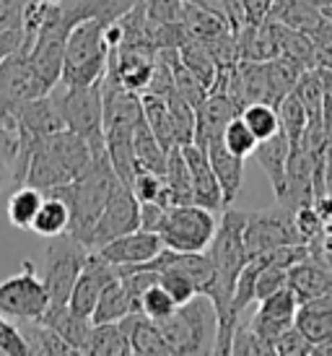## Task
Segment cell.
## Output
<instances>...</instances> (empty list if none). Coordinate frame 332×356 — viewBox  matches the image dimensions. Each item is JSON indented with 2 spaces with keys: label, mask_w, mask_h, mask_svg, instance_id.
Masks as SVG:
<instances>
[{
  "label": "cell",
  "mask_w": 332,
  "mask_h": 356,
  "mask_svg": "<svg viewBox=\"0 0 332 356\" xmlns=\"http://www.w3.org/2000/svg\"><path fill=\"white\" fill-rule=\"evenodd\" d=\"M115 276H117V268L112 266L99 250H91L86 257V266H83L78 281H76V286L70 291L68 307L73 312H78V315L91 317L94 309H97V302H99V297H101L104 286H107Z\"/></svg>",
  "instance_id": "obj_11"
},
{
  "label": "cell",
  "mask_w": 332,
  "mask_h": 356,
  "mask_svg": "<svg viewBox=\"0 0 332 356\" xmlns=\"http://www.w3.org/2000/svg\"><path fill=\"white\" fill-rule=\"evenodd\" d=\"M101 255L107 257L112 266H143L148 260L164 250V242L158 237L156 232H143V229H135L130 234H122V237L112 239L107 245L97 248Z\"/></svg>",
  "instance_id": "obj_12"
},
{
  "label": "cell",
  "mask_w": 332,
  "mask_h": 356,
  "mask_svg": "<svg viewBox=\"0 0 332 356\" xmlns=\"http://www.w3.org/2000/svg\"><path fill=\"white\" fill-rule=\"evenodd\" d=\"M42 3H47V6H58V3H63V0H42Z\"/></svg>",
  "instance_id": "obj_55"
},
{
  "label": "cell",
  "mask_w": 332,
  "mask_h": 356,
  "mask_svg": "<svg viewBox=\"0 0 332 356\" xmlns=\"http://www.w3.org/2000/svg\"><path fill=\"white\" fill-rule=\"evenodd\" d=\"M42 323H47L52 330H58L60 336L76 348V354H86L88 338H91V330H94L91 317L73 312L68 305H49L47 312L42 315Z\"/></svg>",
  "instance_id": "obj_20"
},
{
  "label": "cell",
  "mask_w": 332,
  "mask_h": 356,
  "mask_svg": "<svg viewBox=\"0 0 332 356\" xmlns=\"http://www.w3.org/2000/svg\"><path fill=\"white\" fill-rule=\"evenodd\" d=\"M252 156L257 159V164L270 179L275 198H281L285 190V167H288V156H291V138L285 136V130L281 128L275 136L260 140Z\"/></svg>",
  "instance_id": "obj_18"
},
{
  "label": "cell",
  "mask_w": 332,
  "mask_h": 356,
  "mask_svg": "<svg viewBox=\"0 0 332 356\" xmlns=\"http://www.w3.org/2000/svg\"><path fill=\"white\" fill-rule=\"evenodd\" d=\"M0 354H10V356H26L29 354V346L21 336L19 325L8 320L6 315H0Z\"/></svg>",
  "instance_id": "obj_44"
},
{
  "label": "cell",
  "mask_w": 332,
  "mask_h": 356,
  "mask_svg": "<svg viewBox=\"0 0 332 356\" xmlns=\"http://www.w3.org/2000/svg\"><path fill=\"white\" fill-rule=\"evenodd\" d=\"M133 156H135V172H156L164 175L166 172V159L169 151L161 146V140L156 138V133L151 130L146 118L138 122L135 138H133Z\"/></svg>",
  "instance_id": "obj_22"
},
{
  "label": "cell",
  "mask_w": 332,
  "mask_h": 356,
  "mask_svg": "<svg viewBox=\"0 0 332 356\" xmlns=\"http://www.w3.org/2000/svg\"><path fill=\"white\" fill-rule=\"evenodd\" d=\"M73 172L65 167V161L58 156V151L47 143V138L42 140L40 146L34 149L29 161V172H26V185L49 193V190L60 188V185H68L73 182Z\"/></svg>",
  "instance_id": "obj_15"
},
{
  "label": "cell",
  "mask_w": 332,
  "mask_h": 356,
  "mask_svg": "<svg viewBox=\"0 0 332 356\" xmlns=\"http://www.w3.org/2000/svg\"><path fill=\"white\" fill-rule=\"evenodd\" d=\"M296 97L301 99V104L309 112V120H324L322 107H324V83L322 76L317 68H306L301 73V79L296 83Z\"/></svg>",
  "instance_id": "obj_35"
},
{
  "label": "cell",
  "mask_w": 332,
  "mask_h": 356,
  "mask_svg": "<svg viewBox=\"0 0 332 356\" xmlns=\"http://www.w3.org/2000/svg\"><path fill=\"white\" fill-rule=\"evenodd\" d=\"M49 305L52 302L42 273H37L31 263H24L16 276L0 281V315H6L13 323L42 320Z\"/></svg>",
  "instance_id": "obj_7"
},
{
  "label": "cell",
  "mask_w": 332,
  "mask_h": 356,
  "mask_svg": "<svg viewBox=\"0 0 332 356\" xmlns=\"http://www.w3.org/2000/svg\"><path fill=\"white\" fill-rule=\"evenodd\" d=\"M176 299L166 291L161 284H153V286L148 289L146 294H143V302H140V312L143 315H148L151 320H156V323H161V320H166V317H172L176 312Z\"/></svg>",
  "instance_id": "obj_40"
},
{
  "label": "cell",
  "mask_w": 332,
  "mask_h": 356,
  "mask_svg": "<svg viewBox=\"0 0 332 356\" xmlns=\"http://www.w3.org/2000/svg\"><path fill=\"white\" fill-rule=\"evenodd\" d=\"M224 143L229 146V151H231V154L247 159V156H252V154H254V149H257L260 138L254 136L252 128H249L244 120H242V115H239V118H234L229 125H226Z\"/></svg>",
  "instance_id": "obj_39"
},
{
  "label": "cell",
  "mask_w": 332,
  "mask_h": 356,
  "mask_svg": "<svg viewBox=\"0 0 332 356\" xmlns=\"http://www.w3.org/2000/svg\"><path fill=\"white\" fill-rule=\"evenodd\" d=\"M148 19L161 21V24H172V21H182L185 13V0H143Z\"/></svg>",
  "instance_id": "obj_47"
},
{
  "label": "cell",
  "mask_w": 332,
  "mask_h": 356,
  "mask_svg": "<svg viewBox=\"0 0 332 356\" xmlns=\"http://www.w3.org/2000/svg\"><path fill=\"white\" fill-rule=\"evenodd\" d=\"M135 229H140V200L135 198V193L127 182L117 179L112 193H109L107 206L97 221L94 237H91V250L101 248V245H107L122 234H130Z\"/></svg>",
  "instance_id": "obj_9"
},
{
  "label": "cell",
  "mask_w": 332,
  "mask_h": 356,
  "mask_svg": "<svg viewBox=\"0 0 332 356\" xmlns=\"http://www.w3.org/2000/svg\"><path fill=\"white\" fill-rule=\"evenodd\" d=\"M226 6V19H229V26L231 31H242L247 26V10H244V0H224Z\"/></svg>",
  "instance_id": "obj_52"
},
{
  "label": "cell",
  "mask_w": 332,
  "mask_h": 356,
  "mask_svg": "<svg viewBox=\"0 0 332 356\" xmlns=\"http://www.w3.org/2000/svg\"><path fill=\"white\" fill-rule=\"evenodd\" d=\"M117 179L119 177L115 167H112V161H109V154H104V156L94 159V164L81 177H76L68 185H60V188L49 190L44 195H58V198L68 203L70 234L91 248V237H94L97 221L101 216L104 206H107L109 193H112Z\"/></svg>",
  "instance_id": "obj_1"
},
{
  "label": "cell",
  "mask_w": 332,
  "mask_h": 356,
  "mask_svg": "<svg viewBox=\"0 0 332 356\" xmlns=\"http://www.w3.org/2000/svg\"><path fill=\"white\" fill-rule=\"evenodd\" d=\"M267 19L278 21V24H283V26H291V29L312 34V31L324 21V13L319 8L309 6L306 0H275V6Z\"/></svg>",
  "instance_id": "obj_27"
},
{
  "label": "cell",
  "mask_w": 332,
  "mask_h": 356,
  "mask_svg": "<svg viewBox=\"0 0 332 356\" xmlns=\"http://www.w3.org/2000/svg\"><path fill=\"white\" fill-rule=\"evenodd\" d=\"M140 102H143V118L151 125V130L156 133V138L161 140V146L166 151H172L176 143V122L174 115L169 109V102L166 97H158V94H140Z\"/></svg>",
  "instance_id": "obj_26"
},
{
  "label": "cell",
  "mask_w": 332,
  "mask_h": 356,
  "mask_svg": "<svg viewBox=\"0 0 332 356\" xmlns=\"http://www.w3.org/2000/svg\"><path fill=\"white\" fill-rule=\"evenodd\" d=\"M309 252H312L314 260H319V263L332 268V218L324 221L322 232L309 242Z\"/></svg>",
  "instance_id": "obj_48"
},
{
  "label": "cell",
  "mask_w": 332,
  "mask_h": 356,
  "mask_svg": "<svg viewBox=\"0 0 332 356\" xmlns=\"http://www.w3.org/2000/svg\"><path fill=\"white\" fill-rule=\"evenodd\" d=\"M127 315H130V299H127L125 284H122L119 276H115L101 291L97 309L91 315V323L94 325H99V323H119Z\"/></svg>",
  "instance_id": "obj_30"
},
{
  "label": "cell",
  "mask_w": 332,
  "mask_h": 356,
  "mask_svg": "<svg viewBox=\"0 0 332 356\" xmlns=\"http://www.w3.org/2000/svg\"><path fill=\"white\" fill-rule=\"evenodd\" d=\"M293 224H296V229H299V234H301V239L309 245L319 232H322L324 227V216L319 213V208L314 206H301L296 213H293Z\"/></svg>",
  "instance_id": "obj_45"
},
{
  "label": "cell",
  "mask_w": 332,
  "mask_h": 356,
  "mask_svg": "<svg viewBox=\"0 0 332 356\" xmlns=\"http://www.w3.org/2000/svg\"><path fill=\"white\" fill-rule=\"evenodd\" d=\"M288 286L293 289L301 305L309 299L332 294V268L314 260L312 255L304 257L288 268Z\"/></svg>",
  "instance_id": "obj_17"
},
{
  "label": "cell",
  "mask_w": 332,
  "mask_h": 356,
  "mask_svg": "<svg viewBox=\"0 0 332 356\" xmlns=\"http://www.w3.org/2000/svg\"><path fill=\"white\" fill-rule=\"evenodd\" d=\"M273 348L275 354H283V356H312V341L296 327V323L275 341Z\"/></svg>",
  "instance_id": "obj_46"
},
{
  "label": "cell",
  "mask_w": 332,
  "mask_h": 356,
  "mask_svg": "<svg viewBox=\"0 0 332 356\" xmlns=\"http://www.w3.org/2000/svg\"><path fill=\"white\" fill-rule=\"evenodd\" d=\"M179 60L185 63V68L190 73H195L197 79L206 83V89L210 91L218 76V65H215L213 55L208 50V44L197 37H187V42L179 47Z\"/></svg>",
  "instance_id": "obj_29"
},
{
  "label": "cell",
  "mask_w": 332,
  "mask_h": 356,
  "mask_svg": "<svg viewBox=\"0 0 332 356\" xmlns=\"http://www.w3.org/2000/svg\"><path fill=\"white\" fill-rule=\"evenodd\" d=\"M182 154L187 159V167L192 172V185H195V203L197 206H206L210 211H224V190L221 182L215 177V169L208 159V151L197 143H187L182 146Z\"/></svg>",
  "instance_id": "obj_13"
},
{
  "label": "cell",
  "mask_w": 332,
  "mask_h": 356,
  "mask_svg": "<svg viewBox=\"0 0 332 356\" xmlns=\"http://www.w3.org/2000/svg\"><path fill=\"white\" fill-rule=\"evenodd\" d=\"M332 190V156H327V193Z\"/></svg>",
  "instance_id": "obj_54"
},
{
  "label": "cell",
  "mask_w": 332,
  "mask_h": 356,
  "mask_svg": "<svg viewBox=\"0 0 332 356\" xmlns=\"http://www.w3.org/2000/svg\"><path fill=\"white\" fill-rule=\"evenodd\" d=\"M107 24H112V21L91 16V19L81 21L78 26L70 31L60 83H65V86H88V83H97V81L104 79L109 60V44L104 40Z\"/></svg>",
  "instance_id": "obj_3"
},
{
  "label": "cell",
  "mask_w": 332,
  "mask_h": 356,
  "mask_svg": "<svg viewBox=\"0 0 332 356\" xmlns=\"http://www.w3.org/2000/svg\"><path fill=\"white\" fill-rule=\"evenodd\" d=\"M215 229H218L215 211L197 203H187L169 208L158 237L164 248L174 252H206L215 237Z\"/></svg>",
  "instance_id": "obj_6"
},
{
  "label": "cell",
  "mask_w": 332,
  "mask_h": 356,
  "mask_svg": "<svg viewBox=\"0 0 332 356\" xmlns=\"http://www.w3.org/2000/svg\"><path fill=\"white\" fill-rule=\"evenodd\" d=\"M42 200H44L42 190L31 188V185H21L8 198V221L16 229H31Z\"/></svg>",
  "instance_id": "obj_32"
},
{
  "label": "cell",
  "mask_w": 332,
  "mask_h": 356,
  "mask_svg": "<svg viewBox=\"0 0 332 356\" xmlns=\"http://www.w3.org/2000/svg\"><path fill=\"white\" fill-rule=\"evenodd\" d=\"M195 115H197L195 143L203 146V149H208V143L224 138L226 125L234 118H239L242 112H239V107H236L226 94H213V91H210L206 99L197 104Z\"/></svg>",
  "instance_id": "obj_14"
},
{
  "label": "cell",
  "mask_w": 332,
  "mask_h": 356,
  "mask_svg": "<svg viewBox=\"0 0 332 356\" xmlns=\"http://www.w3.org/2000/svg\"><path fill=\"white\" fill-rule=\"evenodd\" d=\"M31 232L40 234V237H60L70 232V208L68 203L58 195H44L40 211L34 216V224H31Z\"/></svg>",
  "instance_id": "obj_28"
},
{
  "label": "cell",
  "mask_w": 332,
  "mask_h": 356,
  "mask_svg": "<svg viewBox=\"0 0 332 356\" xmlns=\"http://www.w3.org/2000/svg\"><path fill=\"white\" fill-rule=\"evenodd\" d=\"M182 24H185L187 31H190L192 37H197V40H203V42L213 40V37L231 29L229 21L221 19L218 13L200 8V6H187V3H185V13H182Z\"/></svg>",
  "instance_id": "obj_33"
},
{
  "label": "cell",
  "mask_w": 332,
  "mask_h": 356,
  "mask_svg": "<svg viewBox=\"0 0 332 356\" xmlns=\"http://www.w3.org/2000/svg\"><path fill=\"white\" fill-rule=\"evenodd\" d=\"M260 268H263V257L254 255L247 260V266L242 268V273H239L234 305H231V315H234L236 320L242 317V312H244L252 302H257V278H260Z\"/></svg>",
  "instance_id": "obj_34"
},
{
  "label": "cell",
  "mask_w": 332,
  "mask_h": 356,
  "mask_svg": "<svg viewBox=\"0 0 332 356\" xmlns=\"http://www.w3.org/2000/svg\"><path fill=\"white\" fill-rule=\"evenodd\" d=\"M278 115H281V128L285 130V136L291 138V146L301 143L304 130L309 125V112L301 104V99L296 97V91L288 94L281 104H278Z\"/></svg>",
  "instance_id": "obj_37"
},
{
  "label": "cell",
  "mask_w": 332,
  "mask_h": 356,
  "mask_svg": "<svg viewBox=\"0 0 332 356\" xmlns=\"http://www.w3.org/2000/svg\"><path fill=\"white\" fill-rule=\"evenodd\" d=\"M24 47V29L21 26H8V29H0V63H6L10 55Z\"/></svg>",
  "instance_id": "obj_50"
},
{
  "label": "cell",
  "mask_w": 332,
  "mask_h": 356,
  "mask_svg": "<svg viewBox=\"0 0 332 356\" xmlns=\"http://www.w3.org/2000/svg\"><path fill=\"white\" fill-rule=\"evenodd\" d=\"M275 0H244V10H247V24H263L270 10H273Z\"/></svg>",
  "instance_id": "obj_53"
},
{
  "label": "cell",
  "mask_w": 332,
  "mask_h": 356,
  "mask_svg": "<svg viewBox=\"0 0 332 356\" xmlns=\"http://www.w3.org/2000/svg\"><path fill=\"white\" fill-rule=\"evenodd\" d=\"M130 188H133V193H135V198L140 203L156 200L161 206L172 208V198H169V188H166L164 175H156V172H135Z\"/></svg>",
  "instance_id": "obj_38"
},
{
  "label": "cell",
  "mask_w": 332,
  "mask_h": 356,
  "mask_svg": "<svg viewBox=\"0 0 332 356\" xmlns=\"http://www.w3.org/2000/svg\"><path fill=\"white\" fill-rule=\"evenodd\" d=\"M158 325L169 346L174 348V354H215L218 312L208 294H197L187 305L176 307L174 315L161 320Z\"/></svg>",
  "instance_id": "obj_2"
},
{
  "label": "cell",
  "mask_w": 332,
  "mask_h": 356,
  "mask_svg": "<svg viewBox=\"0 0 332 356\" xmlns=\"http://www.w3.org/2000/svg\"><path fill=\"white\" fill-rule=\"evenodd\" d=\"M21 336L29 346V354L37 356H68L76 354V348L70 346L58 330H52L47 323L42 320H26V323H16Z\"/></svg>",
  "instance_id": "obj_23"
},
{
  "label": "cell",
  "mask_w": 332,
  "mask_h": 356,
  "mask_svg": "<svg viewBox=\"0 0 332 356\" xmlns=\"http://www.w3.org/2000/svg\"><path fill=\"white\" fill-rule=\"evenodd\" d=\"M6 177H8V175H6V172H3V169H0V185H3V182H6Z\"/></svg>",
  "instance_id": "obj_56"
},
{
  "label": "cell",
  "mask_w": 332,
  "mask_h": 356,
  "mask_svg": "<svg viewBox=\"0 0 332 356\" xmlns=\"http://www.w3.org/2000/svg\"><path fill=\"white\" fill-rule=\"evenodd\" d=\"M88 252L91 248L73 237L70 232L49 239V248L44 250V263H42V281L47 286L52 305H68L70 291L86 266Z\"/></svg>",
  "instance_id": "obj_5"
},
{
  "label": "cell",
  "mask_w": 332,
  "mask_h": 356,
  "mask_svg": "<svg viewBox=\"0 0 332 356\" xmlns=\"http://www.w3.org/2000/svg\"><path fill=\"white\" fill-rule=\"evenodd\" d=\"M86 354L127 356V354H133V348H130L127 333L122 330L119 323H99V325H94V330H91Z\"/></svg>",
  "instance_id": "obj_31"
},
{
  "label": "cell",
  "mask_w": 332,
  "mask_h": 356,
  "mask_svg": "<svg viewBox=\"0 0 332 356\" xmlns=\"http://www.w3.org/2000/svg\"><path fill=\"white\" fill-rule=\"evenodd\" d=\"M304 65L293 63L288 58H273L265 63V73H267V102L270 104H281V102L296 91V83L301 79Z\"/></svg>",
  "instance_id": "obj_25"
},
{
  "label": "cell",
  "mask_w": 332,
  "mask_h": 356,
  "mask_svg": "<svg viewBox=\"0 0 332 356\" xmlns=\"http://www.w3.org/2000/svg\"><path fill=\"white\" fill-rule=\"evenodd\" d=\"M231 354H244V356H273V348L265 343L263 338L252 330V325H236L234 343H231Z\"/></svg>",
  "instance_id": "obj_43"
},
{
  "label": "cell",
  "mask_w": 332,
  "mask_h": 356,
  "mask_svg": "<svg viewBox=\"0 0 332 356\" xmlns=\"http://www.w3.org/2000/svg\"><path fill=\"white\" fill-rule=\"evenodd\" d=\"M166 213H169V208L156 203V200H151V203H140V229L143 232H161L166 221Z\"/></svg>",
  "instance_id": "obj_49"
},
{
  "label": "cell",
  "mask_w": 332,
  "mask_h": 356,
  "mask_svg": "<svg viewBox=\"0 0 332 356\" xmlns=\"http://www.w3.org/2000/svg\"><path fill=\"white\" fill-rule=\"evenodd\" d=\"M24 6H26V0H0V29L21 26Z\"/></svg>",
  "instance_id": "obj_51"
},
{
  "label": "cell",
  "mask_w": 332,
  "mask_h": 356,
  "mask_svg": "<svg viewBox=\"0 0 332 356\" xmlns=\"http://www.w3.org/2000/svg\"><path fill=\"white\" fill-rule=\"evenodd\" d=\"M122 330L127 333L133 354L140 356H174V348L169 346V341L161 333V325L156 320H151L143 312H133L119 320Z\"/></svg>",
  "instance_id": "obj_16"
},
{
  "label": "cell",
  "mask_w": 332,
  "mask_h": 356,
  "mask_svg": "<svg viewBox=\"0 0 332 356\" xmlns=\"http://www.w3.org/2000/svg\"><path fill=\"white\" fill-rule=\"evenodd\" d=\"M58 104L65 128L78 133L88 140L94 151V159L107 154V140H104V94H101V81L88 83V86H65L58 94H52Z\"/></svg>",
  "instance_id": "obj_4"
},
{
  "label": "cell",
  "mask_w": 332,
  "mask_h": 356,
  "mask_svg": "<svg viewBox=\"0 0 332 356\" xmlns=\"http://www.w3.org/2000/svg\"><path fill=\"white\" fill-rule=\"evenodd\" d=\"M242 120L252 128V133L260 140L270 138L281 130V115H278V107L275 104H267V102H254L249 107L242 109Z\"/></svg>",
  "instance_id": "obj_36"
},
{
  "label": "cell",
  "mask_w": 332,
  "mask_h": 356,
  "mask_svg": "<svg viewBox=\"0 0 332 356\" xmlns=\"http://www.w3.org/2000/svg\"><path fill=\"white\" fill-rule=\"evenodd\" d=\"M161 273V286L172 294V297L176 299V305L182 307V305H187L190 299H195L200 291H197V286L190 281V278L185 276V273H179V270H172V268H166V270H158Z\"/></svg>",
  "instance_id": "obj_42"
},
{
  "label": "cell",
  "mask_w": 332,
  "mask_h": 356,
  "mask_svg": "<svg viewBox=\"0 0 332 356\" xmlns=\"http://www.w3.org/2000/svg\"><path fill=\"white\" fill-rule=\"evenodd\" d=\"M208 159L215 169V177L221 182V190H224V200L226 208L234 206L236 195L242 193V185H244V159L236 156L229 151V146L224 143V138L208 143Z\"/></svg>",
  "instance_id": "obj_19"
},
{
  "label": "cell",
  "mask_w": 332,
  "mask_h": 356,
  "mask_svg": "<svg viewBox=\"0 0 332 356\" xmlns=\"http://www.w3.org/2000/svg\"><path fill=\"white\" fill-rule=\"evenodd\" d=\"M244 245L247 255H265L283 245H306L293 224V213L283 206H275L270 211L247 213L244 224Z\"/></svg>",
  "instance_id": "obj_8"
},
{
  "label": "cell",
  "mask_w": 332,
  "mask_h": 356,
  "mask_svg": "<svg viewBox=\"0 0 332 356\" xmlns=\"http://www.w3.org/2000/svg\"><path fill=\"white\" fill-rule=\"evenodd\" d=\"M296 327L312 343H319V341L332 338V294H324V297L309 299V302L299 305Z\"/></svg>",
  "instance_id": "obj_21"
},
{
  "label": "cell",
  "mask_w": 332,
  "mask_h": 356,
  "mask_svg": "<svg viewBox=\"0 0 332 356\" xmlns=\"http://www.w3.org/2000/svg\"><path fill=\"white\" fill-rule=\"evenodd\" d=\"M206 44L218 68H234V65H239V60H242V55H239V42H236V34L231 29L213 37V40H206Z\"/></svg>",
  "instance_id": "obj_41"
},
{
  "label": "cell",
  "mask_w": 332,
  "mask_h": 356,
  "mask_svg": "<svg viewBox=\"0 0 332 356\" xmlns=\"http://www.w3.org/2000/svg\"><path fill=\"white\" fill-rule=\"evenodd\" d=\"M166 188H169V198L172 206H187L195 203V185H192V172L187 167V159L182 154V146H174L169 151L166 159Z\"/></svg>",
  "instance_id": "obj_24"
},
{
  "label": "cell",
  "mask_w": 332,
  "mask_h": 356,
  "mask_svg": "<svg viewBox=\"0 0 332 356\" xmlns=\"http://www.w3.org/2000/svg\"><path fill=\"white\" fill-rule=\"evenodd\" d=\"M49 94L37 70L31 68L29 50L21 47L6 63H0V107L16 112L21 104Z\"/></svg>",
  "instance_id": "obj_10"
}]
</instances>
